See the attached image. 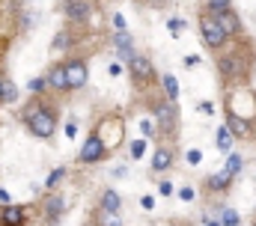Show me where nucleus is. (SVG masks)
I'll return each instance as SVG.
<instances>
[{
	"label": "nucleus",
	"instance_id": "obj_25",
	"mask_svg": "<svg viewBox=\"0 0 256 226\" xmlns=\"http://www.w3.org/2000/svg\"><path fill=\"white\" fill-rule=\"evenodd\" d=\"M146 146H149V140H146V137H137V140H131V146H128V155H131V161H140V158L146 155Z\"/></svg>",
	"mask_w": 256,
	"mask_h": 226
},
{
	"label": "nucleus",
	"instance_id": "obj_15",
	"mask_svg": "<svg viewBox=\"0 0 256 226\" xmlns=\"http://www.w3.org/2000/svg\"><path fill=\"white\" fill-rule=\"evenodd\" d=\"M173 161H176V152H173V146H158V149L152 152V161H149V167H152V172H167V170L173 167Z\"/></svg>",
	"mask_w": 256,
	"mask_h": 226
},
{
	"label": "nucleus",
	"instance_id": "obj_32",
	"mask_svg": "<svg viewBox=\"0 0 256 226\" xmlns=\"http://www.w3.org/2000/svg\"><path fill=\"white\" fill-rule=\"evenodd\" d=\"M140 131H143L146 140H152V137H155V125H152V119H143V122H140Z\"/></svg>",
	"mask_w": 256,
	"mask_h": 226
},
{
	"label": "nucleus",
	"instance_id": "obj_17",
	"mask_svg": "<svg viewBox=\"0 0 256 226\" xmlns=\"http://www.w3.org/2000/svg\"><path fill=\"white\" fill-rule=\"evenodd\" d=\"M98 208H104V212H122V196L114 188H104L102 200H98Z\"/></svg>",
	"mask_w": 256,
	"mask_h": 226
},
{
	"label": "nucleus",
	"instance_id": "obj_23",
	"mask_svg": "<svg viewBox=\"0 0 256 226\" xmlns=\"http://www.w3.org/2000/svg\"><path fill=\"white\" fill-rule=\"evenodd\" d=\"M224 170H226L230 176H238V172L244 170V158H242L238 152H230V155H226V161H224Z\"/></svg>",
	"mask_w": 256,
	"mask_h": 226
},
{
	"label": "nucleus",
	"instance_id": "obj_6",
	"mask_svg": "<svg viewBox=\"0 0 256 226\" xmlns=\"http://www.w3.org/2000/svg\"><path fill=\"white\" fill-rule=\"evenodd\" d=\"M63 72H66V86H68V92L84 90L86 80H90V66H86L84 56H66L63 60Z\"/></svg>",
	"mask_w": 256,
	"mask_h": 226
},
{
	"label": "nucleus",
	"instance_id": "obj_10",
	"mask_svg": "<svg viewBox=\"0 0 256 226\" xmlns=\"http://www.w3.org/2000/svg\"><path fill=\"white\" fill-rule=\"evenodd\" d=\"M110 45H114V51H116V60L120 62H131L134 56H137V48H134V36L128 33V30H114V36H110Z\"/></svg>",
	"mask_w": 256,
	"mask_h": 226
},
{
	"label": "nucleus",
	"instance_id": "obj_16",
	"mask_svg": "<svg viewBox=\"0 0 256 226\" xmlns=\"http://www.w3.org/2000/svg\"><path fill=\"white\" fill-rule=\"evenodd\" d=\"M45 78H48V90L51 92H57V96H63L68 92V86H66V72H63V60L60 62H54L48 72H45Z\"/></svg>",
	"mask_w": 256,
	"mask_h": 226
},
{
	"label": "nucleus",
	"instance_id": "obj_20",
	"mask_svg": "<svg viewBox=\"0 0 256 226\" xmlns=\"http://www.w3.org/2000/svg\"><path fill=\"white\" fill-rule=\"evenodd\" d=\"M96 226H122V218H120V212L96 208Z\"/></svg>",
	"mask_w": 256,
	"mask_h": 226
},
{
	"label": "nucleus",
	"instance_id": "obj_30",
	"mask_svg": "<svg viewBox=\"0 0 256 226\" xmlns=\"http://www.w3.org/2000/svg\"><path fill=\"white\" fill-rule=\"evenodd\" d=\"M158 194H161V196H173V194H176V184H173L170 178H161V182H158Z\"/></svg>",
	"mask_w": 256,
	"mask_h": 226
},
{
	"label": "nucleus",
	"instance_id": "obj_29",
	"mask_svg": "<svg viewBox=\"0 0 256 226\" xmlns=\"http://www.w3.org/2000/svg\"><path fill=\"white\" fill-rule=\"evenodd\" d=\"M18 98V90H15V84L12 80H6V90H3V104H12Z\"/></svg>",
	"mask_w": 256,
	"mask_h": 226
},
{
	"label": "nucleus",
	"instance_id": "obj_24",
	"mask_svg": "<svg viewBox=\"0 0 256 226\" xmlns=\"http://www.w3.org/2000/svg\"><path fill=\"white\" fill-rule=\"evenodd\" d=\"M66 176H68V170H66V167H54L51 172H48V178H45V188H48V190H57Z\"/></svg>",
	"mask_w": 256,
	"mask_h": 226
},
{
	"label": "nucleus",
	"instance_id": "obj_31",
	"mask_svg": "<svg viewBox=\"0 0 256 226\" xmlns=\"http://www.w3.org/2000/svg\"><path fill=\"white\" fill-rule=\"evenodd\" d=\"M108 72H110V78H120V74H126L128 72V66L126 62H120V60H114V62L108 66Z\"/></svg>",
	"mask_w": 256,
	"mask_h": 226
},
{
	"label": "nucleus",
	"instance_id": "obj_36",
	"mask_svg": "<svg viewBox=\"0 0 256 226\" xmlns=\"http://www.w3.org/2000/svg\"><path fill=\"white\" fill-rule=\"evenodd\" d=\"M140 206H143L146 212H152V208H155V196H149V194H146V196L140 200Z\"/></svg>",
	"mask_w": 256,
	"mask_h": 226
},
{
	"label": "nucleus",
	"instance_id": "obj_11",
	"mask_svg": "<svg viewBox=\"0 0 256 226\" xmlns=\"http://www.w3.org/2000/svg\"><path fill=\"white\" fill-rule=\"evenodd\" d=\"M214 18H218V24L224 27V33H226L230 39H242L244 24H242V15H238L236 9H224V12H218Z\"/></svg>",
	"mask_w": 256,
	"mask_h": 226
},
{
	"label": "nucleus",
	"instance_id": "obj_1",
	"mask_svg": "<svg viewBox=\"0 0 256 226\" xmlns=\"http://www.w3.org/2000/svg\"><path fill=\"white\" fill-rule=\"evenodd\" d=\"M21 122L36 140H51L57 134V125H60V110H57V104L33 96V102L21 108Z\"/></svg>",
	"mask_w": 256,
	"mask_h": 226
},
{
	"label": "nucleus",
	"instance_id": "obj_43",
	"mask_svg": "<svg viewBox=\"0 0 256 226\" xmlns=\"http://www.w3.org/2000/svg\"><path fill=\"white\" fill-rule=\"evenodd\" d=\"M202 226H220V220H212V218H206V224Z\"/></svg>",
	"mask_w": 256,
	"mask_h": 226
},
{
	"label": "nucleus",
	"instance_id": "obj_8",
	"mask_svg": "<svg viewBox=\"0 0 256 226\" xmlns=\"http://www.w3.org/2000/svg\"><path fill=\"white\" fill-rule=\"evenodd\" d=\"M128 74H131V84H134V86H152V84L158 80L152 60L143 56V54H137L131 62H128Z\"/></svg>",
	"mask_w": 256,
	"mask_h": 226
},
{
	"label": "nucleus",
	"instance_id": "obj_28",
	"mask_svg": "<svg viewBox=\"0 0 256 226\" xmlns=\"http://www.w3.org/2000/svg\"><path fill=\"white\" fill-rule=\"evenodd\" d=\"M185 27H188L185 18H167V30H170V33H182Z\"/></svg>",
	"mask_w": 256,
	"mask_h": 226
},
{
	"label": "nucleus",
	"instance_id": "obj_2",
	"mask_svg": "<svg viewBox=\"0 0 256 226\" xmlns=\"http://www.w3.org/2000/svg\"><path fill=\"white\" fill-rule=\"evenodd\" d=\"M218 74L226 86H242L250 78V66L254 54H244V48H232V51H220L218 54Z\"/></svg>",
	"mask_w": 256,
	"mask_h": 226
},
{
	"label": "nucleus",
	"instance_id": "obj_3",
	"mask_svg": "<svg viewBox=\"0 0 256 226\" xmlns=\"http://www.w3.org/2000/svg\"><path fill=\"white\" fill-rule=\"evenodd\" d=\"M196 27H200V39H202V45L208 48V51H214V54H220V51H226V45H230V36L224 33V27L218 24V18L212 15V12H200V18H196Z\"/></svg>",
	"mask_w": 256,
	"mask_h": 226
},
{
	"label": "nucleus",
	"instance_id": "obj_41",
	"mask_svg": "<svg viewBox=\"0 0 256 226\" xmlns=\"http://www.w3.org/2000/svg\"><path fill=\"white\" fill-rule=\"evenodd\" d=\"M126 172H128L126 167H116V170H114V178H122V176H126Z\"/></svg>",
	"mask_w": 256,
	"mask_h": 226
},
{
	"label": "nucleus",
	"instance_id": "obj_38",
	"mask_svg": "<svg viewBox=\"0 0 256 226\" xmlns=\"http://www.w3.org/2000/svg\"><path fill=\"white\" fill-rule=\"evenodd\" d=\"M185 66H188V68H196V66H200V56H196V54H188V56H185Z\"/></svg>",
	"mask_w": 256,
	"mask_h": 226
},
{
	"label": "nucleus",
	"instance_id": "obj_14",
	"mask_svg": "<svg viewBox=\"0 0 256 226\" xmlns=\"http://www.w3.org/2000/svg\"><path fill=\"white\" fill-rule=\"evenodd\" d=\"M232 182H236V176H230L226 170H218V172H212V176H206V190L208 194H226L230 188H232Z\"/></svg>",
	"mask_w": 256,
	"mask_h": 226
},
{
	"label": "nucleus",
	"instance_id": "obj_33",
	"mask_svg": "<svg viewBox=\"0 0 256 226\" xmlns=\"http://www.w3.org/2000/svg\"><path fill=\"white\" fill-rule=\"evenodd\" d=\"M110 27H114V30H126V15L114 12V15H110Z\"/></svg>",
	"mask_w": 256,
	"mask_h": 226
},
{
	"label": "nucleus",
	"instance_id": "obj_22",
	"mask_svg": "<svg viewBox=\"0 0 256 226\" xmlns=\"http://www.w3.org/2000/svg\"><path fill=\"white\" fill-rule=\"evenodd\" d=\"M72 45H74V33H72V30H60V33L54 36V42H51L54 51H68Z\"/></svg>",
	"mask_w": 256,
	"mask_h": 226
},
{
	"label": "nucleus",
	"instance_id": "obj_34",
	"mask_svg": "<svg viewBox=\"0 0 256 226\" xmlns=\"http://www.w3.org/2000/svg\"><path fill=\"white\" fill-rule=\"evenodd\" d=\"M185 158H188V164H191V167H196V164L202 161V152H200V149H188V155H185Z\"/></svg>",
	"mask_w": 256,
	"mask_h": 226
},
{
	"label": "nucleus",
	"instance_id": "obj_5",
	"mask_svg": "<svg viewBox=\"0 0 256 226\" xmlns=\"http://www.w3.org/2000/svg\"><path fill=\"white\" fill-rule=\"evenodd\" d=\"M108 155H110L108 140L102 137L98 128H92V131L86 134V140L80 143V149H78V164H80V167H92V164H102Z\"/></svg>",
	"mask_w": 256,
	"mask_h": 226
},
{
	"label": "nucleus",
	"instance_id": "obj_26",
	"mask_svg": "<svg viewBox=\"0 0 256 226\" xmlns=\"http://www.w3.org/2000/svg\"><path fill=\"white\" fill-rule=\"evenodd\" d=\"M45 90H48V78H45V74H36V78L27 84V92H30V96H42Z\"/></svg>",
	"mask_w": 256,
	"mask_h": 226
},
{
	"label": "nucleus",
	"instance_id": "obj_27",
	"mask_svg": "<svg viewBox=\"0 0 256 226\" xmlns=\"http://www.w3.org/2000/svg\"><path fill=\"white\" fill-rule=\"evenodd\" d=\"M202 9L212 12V15H218L224 9H232V0H202Z\"/></svg>",
	"mask_w": 256,
	"mask_h": 226
},
{
	"label": "nucleus",
	"instance_id": "obj_35",
	"mask_svg": "<svg viewBox=\"0 0 256 226\" xmlns=\"http://www.w3.org/2000/svg\"><path fill=\"white\" fill-rule=\"evenodd\" d=\"M179 196H182L185 202H191V200L196 196V194H194V188H179Z\"/></svg>",
	"mask_w": 256,
	"mask_h": 226
},
{
	"label": "nucleus",
	"instance_id": "obj_42",
	"mask_svg": "<svg viewBox=\"0 0 256 226\" xmlns=\"http://www.w3.org/2000/svg\"><path fill=\"white\" fill-rule=\"evenodd\" d=\"M3 90H6V78L0 74V104H3Z\"/></svg>",
	"mask_w": 256,
	"mask_h": 226
},
{
	"label": "nucleus",
	"instance_id": "obj_13",
	"mask_svg": "<svg viewBox=\"0 0 256 226\" xmlns=\"http://www.w3.org/2000/svg\"><path fill=\"white\" fill-rule=\"evenodd\" d=\"M0 226H27V208L15 202L0 206Z\"/></svg>",
	"mask_w": 256,
	"mask_h": 226
},
{
	"label": "nucleus",
	"instance_id": "obj_19",
	"mask_svg": "<svg viewBox=\"0 0 256 226\" xmlns=\"http://www.w3.org/2000/svg\"><path fill=\"white\" fill-rule=\"evenodd\" d=\"M214 208H218L220 226H242V218H238L236 208H230V206H214Z\"/></svg>",
	"mask_w": 256,
	"mask_h": 226
},
{
	"label": "nucleus",
	"instance_id": "obj_44",
	"mask_svg": "<svg viewBox=\"0 0 256 226\" xmlns=\"http://www.w3.org/2000/svg\"><path fill=\"white\" fill-rule=\"evenodd\" d=\"M254 224H256V212H254Z\"/></svg>",
	"mask_w": 256,
	"mask_h": 226
},
{
	"label": "nucleus",
	"instance_id": "obj_9",
	"mask_svg": "<svg viewBox=\"0 0 256 226\" xmlns=\"http://www.w3.org/2000/svg\"><path fill=\"white\" fill-rule=\"evenodd\" d=\"M63 212H66V196L60 194V190H48V194H45V200H42L45 224L57 226V224H60V218H63Z\"/></svg>",
	"mask_w": 256,
	"mask_h": 226
},
{
	"label": "nucleus",
	"instance_id": "obj_40",
	"mask_svg": "<svg viewBox=\"0 0 256 226\" xmlns=\"http://www.w3.org/2000/svg\"><path fill=\"white\" fill-rule=\"evenodd\" d=\"M0 202H3V206L9 202V190H6V188H0Z\"/></svg>",
	"mask_w": 256,
	"mask_h": 226
},
{
	"label": "nucleus",
	"instance_id": "obj_7",
	"mask_svg": "<svg viewBox=\"0 0 256 226\" xmlns=\"http://www.w3.org/2000/svg\"><path fill=\"white\" fill-rule=\"evenodd\" d=\"M60 12H63V18L72 24V27H84V24L92 21L96 3H92V0H63Z\"/></svg>",
	"mask_w": 256,
	"mask_h": 226
},
{
	"label": "nucleus",
	"instance_id": "obj_12",
	"mask_svg": "<svg viewBox=\"0 0 256 226\" xmlns=\"http://www.w3.org/2000/svg\"><path fill=\"white\" fill-rule=\"evenodd\" d=\"M224 125L232 131V137H236V140H248V137L254 134V122H250V119H244V116H238V113H232V110L224 113Z\"/></svg>",
	"mask_w": 256,
	"mask_h": 226
},
{
	"label": "nucleus",
	"instance_id": "obj_37",
	"mask_svg": "<svg viewBox=\"0 0 256 226\" xmlns=\"http://www.w3.org/2000/svg\"><path fill=\"white\" fill-rule=\"evenodd\" d=\"M200 113L212 116V113H214V104H212V102H200Z\"/></svg>",
	"mask_w": 256,
	"mask_h": 226
},
{
	"label": "nucleus",
	"instance_id": "obj_21",
	"mask_svg": "<svg viewBox=\"0 0 256 226\" xmlns=\"http://www.w3.org/2000/svg\"><path fill=\"white\" fill-rule=\"evenodd\" d=\"M161 90H164V98L179 102V80H176L173 74H164V78H161Z\"/></svg>",
	"mask_w": 256,
	"mask_h": 226
},
{
	"label": "nucleus",
	"instance_id": "obj_18",
	"mask_svg": "<svg viewBox=\"0 0 256 226\" xmlns=\"http://www.w3.org/2000/svg\"><path fill=\"white\" fill-rule=\"evenodd\" d=\"M232 143H236L232 131H230L226 125H220V128H218V134H214V146H218L220 152H226V155H230V152H232Z\"/></svg>",
	"mask_w": 256,
	"mask_h": 226
},
{
	"label": "nucleus",
	"instance_id": "obj_39",
	"mask_svg": "<svg viewBox=\"0 0 256 226\" xmlns=\"http://www.w3.org/2000/svg\"><path fill=\"white\" fill-rule=\"evenodd\" d=\"M74 134H78V122H68V125H66V137H68V140H72V137H74Z\"/></svg>",
	"mask_w": 256,
	"mask_h": 226
},
{
	"label": "nucleus",
	"instance_id": "obj_4",
	"mask_svg": "<svg viewBox=\"0 0 256 226\" xmlns=\"http://www.w3.org/2000/svg\"><path fill=\"white\" fill-rule=\"evenodd\" d=\"M149 113H152V119H155V128L164 134V137H173L176 131H179V108H176V102H170V98H155L152 104H149Z\"/></svg>",
	"mask_w": 256,
	"mask_h": 226
}]
</instances>
